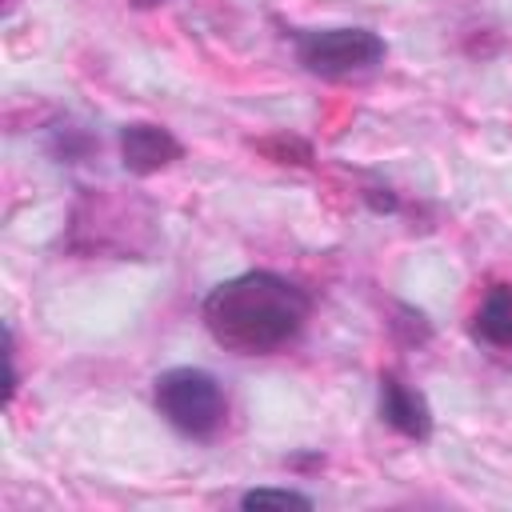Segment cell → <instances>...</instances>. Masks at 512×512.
Masks as SVG:
<instances>
[{"label":"cell","instance_id":"obj_3","mask_svg":"<svg viewBox=\"0 0 512 512\" xmlns=\"http://www.w3.org/2000/svg\"><path fill=\"white\" fill-rule=\"evenodd\" d=\"M296 60L324 80H344L352 72H368L384 60V40L368 28H300Z\"/></svg>","mask_w":512,"mask_h":512},{"label":"cell","instance_id":"obj_4","mask_svg":"<svg viewBox=\"0 0 512 512\" xmlns=\"http://www.w3.org/2000/svg\"><path fill=\"white\" fill-rule=\"evenodd\" d=\"M180 140L160 124H124L120 128V160L132 176H152L180 160Z\"/></svg>","mask_w":512,"mask_h":512},{"label":"cell","instance_id":"obj_5","mask_svg":"<svg viewBox=\"0 0 512 512\" xmlns=\"http://www.w3.org/2000/svg\"><path fill=\"white\" fill-rule=\"evenodd\" d=\"M380 420L396 428L408 440H428L432 436V412L428 400L408 388L396 372H380Z\"/></svg>","mask_w":512,"mask_h":512},{"label":"cell","instance_id":"obj_2","mask_svg":"<svg viewBox=\"0 0 512 512\" xmlns=\"http://www.w3.org/2000/svg\"><path fill=\"white\" fill-rule=\"evenodd\" d=\"M156 412L184 436L208 440L224 424V392L220 380L204 368H168L156 376L152 388Z\"/></svg>","mask_w":512,"mask_h":512},{"label":"cell","instance_id":"obj_6","mask_svg":"<svg viewBox=\"0 0 512 512\" xmlns=\"http://www.w3.org/2000/svg\"><path fill=\"white\" fill-rule=\"evenodd\" d=\"M472 340L492 352L512 356V284H496L484 292V300L472 316Z\"/></svg>","mask_w":512,"mask_h":512},{"label":"cell","instance_id":"obj_8","mask_svg":"<svg viewBox=\"0 0 512 512\" xmlns=\"http://www.w3.org/2000/svg\"><path fill=\"white\" fill-rule=\"evenodd\" d=\"M136 8H152V4H164V0H132Z\"/></svg>","mask_w":512,"mask_h":512},{"label":"cell","instance_id":"obj_7","mask_svg":"<svg viewBox=\"0 0 512 512\" xmlns=\"http://www.w3.org/2000/svg\"><path fill=\"white\" fill-rule=\"evenodd\" d=\"M244 508H264V504H280V508H312V500L304 492H292V488H252L240 496Z\"/></svg>","mask_w":512,"mask_h":512},{"label":"cell","instance_id":"obj_1","mask_svg":"<svg viewBox=\"0 0 512 512\" xmlns=\"http://www.w3.org/2000/svg\"><path fill=\"white\" fill-rule=\"evenodd\" d=\"M200 312L220 348L240 356H268L304 332L312 300L300 284L276 272H240L216 284Z\"/></svg>","mask_w":512,"mask_h":512}]
</instances>
